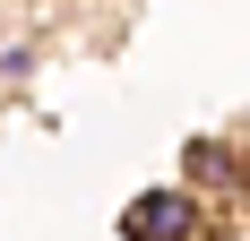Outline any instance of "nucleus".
<instances>
[{
  "label": "nucleus",
  "instance_id": "f257e3e1",
  "mask_svg": "<svg viewBox=\"0 0 250 241\" xmlns=\"http://www.w3.org/2000/svg\"><path fill=\"white\" fill-rule=\"evenodd\" d=\"M129 241H199L207 233V207L190 190H147V198H129V216H121Z\"/></svg>",
  "mask_w": 250,
  "mask_h": 241
}]
</instances>
